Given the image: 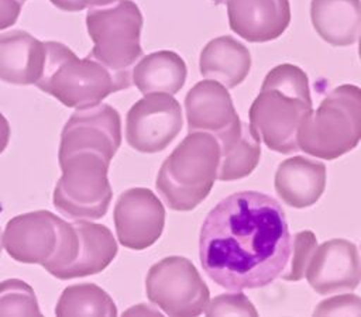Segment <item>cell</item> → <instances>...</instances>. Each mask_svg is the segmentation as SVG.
I'll return each instance as SVG.
<instances>
[{"label":"cell","instance_id":"6da1fadb","mask_svg":"<svg viewBox=\"0 0 361 317\" xmlns=\"http://www.w3.org/2000/svg\"><path fill=\"white\" fill-rule=\"evenodd\" d=\"M290 248L282 207L254 190L220 200L206 216L199 235L203 271L219 286L235 292L272 283L285 271Z\"/></svg>","mask_w":361,"mask_h":317},{"label":"cell","instance_id":"7a4b0ae2","mask_svg":"<svg viewBox=\"0 0 361 317\" xmlns=\"http://www.w3.org/2000/svg\"><path fill=\"white\" fill-rule=\"evenodd\" d=\"M312 110L307 75L296 65L282 63L264 77L248 111L250 125L269 149L293 154L299 151L298 130Z\"/></svg>","mask_w":361,"mask_h":317},{"label":"cell","instance_id":"3957f363","mask_svg":"<svg viewBox=\"0 0 361 317\" xmlns=\"http://www.w3.org/2000/svg\"><path fill=\"white\" fill-rule=\"evenodd\" d=\"M45 49L44 70L35 86L66 107L96 106L133 83L130 72L116 73L90 55L80 59L61 42L47 41Z\"/></svg>","mask_w":361,"mask_h":317},{"label":"cell","instance_id":"277c9868","mask_svg":"<svg viewBox=\"0 0 361 317\" xmlns=\"http://www.w3.org/2000/svg\"><path fill=\"white\" fill-rule=\"evenodd\" d=\"M219 165V139L210 132H189L162 162L155 187L171 210L190 211L209 196Z\"/></svg>","mask_w":361,"mask_h":317},{"label":"cell","instance_id":"5b68a950","mask_svg":"<svg viewBox=\"0 0 361 317\" xmlns=\"http://www.w3.org/2000/svg\"><path fill=\"white\" fill-rule=\"evenodd\" d=\"M78 242L73 224L48 210L16 216L3 232V247L14 261L38 263L55 278L76 258Z\"/></svg>","mask_w":361,"mask_h":317},{"label":"cell","instance_id":"8992f818","mask_svg":"<svg viewBox=\"0 0 361 317\" xmlns=\"http://www.w3.org/2000/svg\"><path fill=\"white\" fill-rule=\"evenodd\" d=\"M361 141V87L340 85L302 121L299 149L314 158L333 161Z\"/></svg>","mask_w":361,"mask_h":317},{"label":"cell","instance_id":"52a82bcc","mask_svg":"<svg viewBox=\"0 0 361 317\" xmlns=\"http://www.w3.org/2000/svg\"><path fill=\"white\" fill-rule=\"evenodd\" d=\"M58 161L62 176L54 189L55 209L72 220L102 218L113 197L107 179L111 161L92 151L75 152Z\"/></svg>","mask_w":361,"mask_h":317},{"label":"cell","instance_id":"ba28073f","mask_svg":"<svg viewBox=\"0 0 361 317\" xmlns=\"http://www.w3.org/2000/svg\"><path fill=\"white\" fill-rule=\"evenodd\" d=\"M86 27L93 49L89 55L116 73L130 72L142 56L140 44L142 14L131 0H116L92 7L86 13Z\"/></svg>","mask_w":361,"mask_h":317},{"label":"cell","instance_id":"9c48e42d","mask_svg":"<svg viewBox=\"0 0 361 317\" xmlns=\"http://www.w3.org/2000/svg\"><path fill=\"white\" fill-rule=\"evenodd\" d=\"M148 300L175 317L204 313L210 292L196 266L185 256H166L154 263L145 279Z\"/></svg>","mask_w":361,"mask_h":317},{"label":"cell","instance_id":"30bf717a","mask_svg":"<svg viewBox=\"0 0 361 317\" xmlns=\"http://www.w3.org/2000/svg\"><path fill=\"white\" fill-rule=\"evenodd\" d=\"M182 108L172 94L149 93L135 101L127 113L126 139L144 154L164 151L180 132Z\"/></svg>","mask_w":361,"mask_h":317},{"label":"cell","instance_id":"8fae6325","mask_svg":"<svg viewBox=\"0 0 361 317\" xmlns=\"http://www.w3.org/2000/svg\"><path fill=\"white\" fill-rule=\"evenodd\" d=\"M121 144V118L110 104L78 108L61 132L58 159L80 151L102 154L111 161Z\"/></svg>","mask_w":361,"mask_h":317},{"label":"cell","instance_id":"7c38bea8","mask_svg":"<svg viewBox=\"0 0 361 317\" xmlns=\"http://www.w3.org/2000/svg\"><path fill=\"white\" fill-rule=\"evenodd\" d=\"M113 218L118 242L124 248L142 251L161 237L165 225V209L149 189L133 187L120 194Z\"/></svg>","mask_w":361,"mask_h":317},{"label":"cell","instance_id":"4fadbf2b","mask_svg":"<svg viewBox=\"0 0 361 317\" xmlns=\"http://www.w3.org/2000/svg\"><path fill=\"white\" fill-rule=\"evenodd\" d=\"M306 279L319 294L353 292L361 282V258L357 247L343 238H334L316 248Z\"/></svg>","mask_w":361,"mask_h":317},{"label":"cell","instance_id":"5bb4252c","mask_svg":"<svg viewBox=\"0 0 361 317\" xmlns=\"http://www.w3.org/2000/svg\"><path fill=\"white\" fill-rule=\"evenodd\" d=\"M185 110L189 132H210L216 138L241 121L227 87L210 79L197 82L188 92Z\"/></svg>","mask_w":361,"mask_h":317},{"label":"cell","instance_id":"9a60e30c","mask_svg":"<svg viewBox=\"0 0 361 317\" xmlns=\"http://www.w3.org/2000/svg\"><path fill=\"white\" fill-rule=\"evenodd\" d=\"M230 28L248 42L281 37L290 23L289 0H227Z\"/></svg>","mask_w":361,"mask_h":317},{"label":"cell","instance_id":"2e32d148","mask_svg":"<svg viewBox=\"0 0 361 317\" xmlns=\"http://www.w3.org/2000/svg\"><path fill=\"white\" fill-rule=\"evenodd\" d=\"M45 54V42L23 30L0 34V80L35 85L44 70Z\"/></svg>","mask_w":361,"mask_h":317},{"label":"cell","instance_id":"e0dca14e","mask_svg":"<svg viewBox=\"0 0 361 317\" xmlns=\"http://www.w3.org/2000/svg\"><path fill=\"white\" fill-rule=\"evenodd\" d=\"M326 187V166L323 162L305 156H292L279 163L275 173V190L279 199L290 207L313 206Z\"/></svg>","mask_w":361,"mask_h":317},{"label":"cell","instance_id":"ac0fdd59","mask_svg":"<svg viewBox=\"0 0 361 317\" xmlns=\"http://www.w3.org/2000/svg\"><path fill=\"white\" fill-rule=\"evenodd\" d=\"M199 69L203 77L233 89L247 77L251 55L245 45L230 35L209 41L200 52Z\"/></svg>","mask_w":361,"mask_h":317},{"label":"cell","instance_id":"d6986e66","mask_svg":"<svg viewBox=\"0 0 361 317\" xmlns=\"http://www.w3.org/2000/svg\"><path fill=\"white\" fill-rule=\"evenodd\" d=\"M310 18L330 45H351L361 35V0H312Z\"/></svg>","mask_w":361,"mask_h":317},{"label":"cell","instance_id":"ffe728a7","mask_svg":"<svg viewBox=\"0 0 361 317\" xmlns=\"http://www.w3.org/2000/svg\"><path fill=\"white\" fill-rule=\"evenodd\" d=\"M73 225L79 235L78 255L61 275L62 280L96 275L104 271L117 255V242L106 225L86 220H78Z\"/></svg>","mask_w":361,"mask_h":317},{"label":"cell","instance_id":"44dd1931","mask_svg":"<svg viewBox=\"0 0 361 317\" xmlns=\"http://www.w3.org/2000/svg\"><path fill=\"white\" fill-rule=\"evenodd\" d=\"M217 139L220 144L219 180H238L252 173L259 162L261 144L250 124L240 121Z\"/></svg>","mask_w":361,"mask_h":317},{"label":"cell","instance_id":"7402d4cb","mask_svg":"<svg viewBox=\"0 0 361 317\" xmlns=\"http://www.w3.org/2000/svg\"><path fill=\"white\" fill-rule=\"evenodd\" d=\"M186 63L173 51H157L134 66L133 83L142 94L149 93H178L186 82Z\"/></svg>","mask_w":361,"mask_h":317},{"label":"cell","instance_id":"603a6c76","mask_svg":"<svg viewBox=\"0 0 361 317\" xmlns=\"http://www.w3.org/2000/svg\"><path fill=\"white\" fill-rule=\"evenodd\" d=\"M55 314L63 316H117L114 300L93 283L72 285L63 289L55 306Z\"/></svg>","mask_w":361,"mask_h":317},{"label":"cell","instance_id":"cb8c5ba5","mask_svg":"<svg viewBox=\"0 0 361 317\" xmlns=\"http://www.w3.org/2000/svg\"><path fill=\"white\" fill-rule=\"evenodd\" d=\"M0 316H41L34 289L20 279L3 280L0 283Z\"/></svg>","mask_w":361,"mask_h":317},{"label":"cell","instance_id":"d4e9b609","mask_svg":"<svg viewBox=\"0 0 361 317\" xmlns=\"http://www.w3.org/2000/svg\"><path fill=\"white\" fill-rule=\"evenodd\" d=\"M317 248L316 235L310 230L299 231L292 240L290 256L281 278L283 280L298 282L306 275L309 262Z\"/></svg>","mask_w":361,"mask_h":317},{"label":"cell","instance_id":"484cf974","mask_svg":"<svg viewBox=\"0 0 361 317\" xmlns=\"http://www.w3.org/2000/svg\"><path fill=\"white\" fill-rule=\"evenodd\" d=\"M204 313L207 316H258L250 299L241 293H223L209 302Z\"/></svg>","mask_w":361,"mask_h":317},{"label":"cell","instance_id":"4316f807","mask_svg":"<svg viewBox=\"0 0 361 317\" xmlns=\"http://www.w3.org/2000/svg\"><path fill=\"white\" fill-rule=\"evenodd\" d=\"M314 316H361V297L344 293L329 297L319 303Z\"/></svg>","mask_w":361,"mask_h":317},{"label":"cell","instance_id":"83f0119b","mask_svg":"<svg viewBox=\"0 0 361 317\" xmlns=\"http://www.w3.org/2000/svg\"><path fill=\"white\" fill-rule=\"evenodd\" d=\"M21 6V0H0V31L16 24Z\"/></svg>","mask_w":361,"mask_h":317},{"label":"cell","instance_id":"f1b7e54d","mask_svg":"<svg viewBox=\"0 0 361 317\" xmlns=\"http://www.w3.org/2000/svg\"><path fill=\"white\" fill-rule=\"evenodd\" d=\"M56 8L62 11H82L85 8L99 7V6H107L114 3L116 0H49Z\"/></svg>","mask_w":361,"mask_h":317},{"label":"cell","instance_id":"f546056e","mask_svg":"<svg viewBox=\"0 0 361 317\" xmlns=\"http://www.w3.org/2000/svg\"><path fill=\"white\" fill-rule=\"evenodd\" d=\"M10 141V124L7 118L0 113V154L6 149Z\"/></svg>","mask_w":361,"mask_h":317},{"label":"cell","instance_id":"4dcf8cb0","mask_svg":"<svg viewBox=\"0 0 361 317\" xmlns=\"http://www.w3.org/2000/svg\"><path fill=\"white\" fill-rule=\"evenodd\" d=\"M214 4H223V3H226L227 0H212Z\"/></svg>","mask_w":361,"mask_h":317},{"label":"cell","instance_id":"1f68e13d","mask_svg":"<svg viewBox=\"0 0 361 317\" xmlns=\"http://www.w3.org/2000/svg\"><path fill=\"white\" fill-rule=\"evenodd\" d=\"M358 55H360V59H361V37H360V42H358Z\"/></svg>","mask_w":361,"mask_h":317},{"label":"cell","instance_id":"d6a6232c","mask_svg":"<svg viewBox=\"0 0 361 317\" xmlns=\"http://www.w3.org/2000/svg\"><path fill=\"white\" fill-rule=\"evenodd\" d=\"M1 245H3V235H1V231H0V254H1Z\"/></svg>","mask_w":361,"mask_h":317},{"label":"cell","instance_id":"836d02e7","mask_svg":"<svg viewBox=\"0 0 361 317\" xmlns=\"http://www.w3.org/2000/svg\"><path fill=\"white\" fill-rule=\"evenodd\" d=\"M21 1H24V0H21Z\"/></svg>","mask_w":361,"mask_h":317}]
</instances>
